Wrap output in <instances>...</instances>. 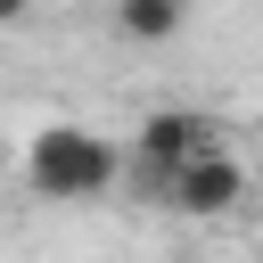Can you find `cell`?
Masks as SVG:
<instances>
[{
	"mask_svg": "<svg viewBox=\"0 0 263 263\" xmlns=\"http://www.w3.org/2000/svg\"><path fill=\"white\" fill-rule=\"evenodd\" d=\"M205 148H222V123H214V115H197V107H148V115L132 123L123 173H132V189H148V197L164 205V181H173L189 156H205Z\"/></svg>",
	"mask_w": 263,
	"mask_h": 263,
	"instance_id": "cell-2",
	"label": "cell"
},
{
	"mask_svg": "<svg viewBox=\"0 0 263 263\" xmlns=\"http://www.w3.org/2000/svg\"><path fill=\"white\" fill-rule=\"evenodd\" d=\"M123 181V148L90 123H41L25 140V189L49 205H90Z\"/></svg>",
	"mask_w": 263,
	"mask_h": 263,
	"instance_id": "cell-1",
	"label": "cell"
},
{
	"mask_svg": "<svg viewBox=\"0 0 263 263\" xmlns=\"http://www.w3.org/2000/svg\"><path fill=\"white\" fill-rule=\"evenodd\" d=\"M25 8H33V0H0V25H16V16H25Z\"/></svg>",
	"mask_w": 263,
	"mask_h": 263,
	"instance_id": "cell-5",
	"label": "cell"
},
{
	"mask_svg": "<svg viewBox=\"0 0 263 263\" xmlns=\"http://www.w3.org/2000/svg\"><path fill=\"white\" fill-rule=\"evenodd\" d=\"M238 197H247V156H230V148H205L164 181V205L189 222H222V214H238Z\"/></svg>",
	"mask_w": 263,
	"mask_h": 263,
	"instance_id": "cell-3",
	"label": "cell"
},
{
	"mask_svg": "<svg viewBox=\"0 0 263 263\" xmlns=\"http://www.w3.org/2000/svg\"><path fill=\"white\" fill-rule=\"evenodd\" d=\"M189 8L197 0H115V33L123 41H181V25H189Z\"/></svg>",
	"mask_w": 263,
	"mask_h": 263,
	"instance_id": "cell-4",
	"label": "cell"
}]
</instances>
